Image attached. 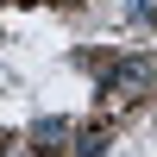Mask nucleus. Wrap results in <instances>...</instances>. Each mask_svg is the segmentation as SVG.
Returning <instances> with one entry per match:
<instances>
[{"mask_svg":"<svg viewBox=\"0 0 157 157\" xmlns=\"http://www.w3.org/2000/svg\"><path fill=\"white\" fill-rule=\"evenodd\" d=\"M145 82H157V63H126L113 75V88H145Z\"/></svg>","mask_w":157,"mask_h":157,"instance_id":"f257e3e1","label":"nucleus"},{"mask_svg":"<svg viewBox=\"0 0 157 157\" xmlns=\"http://www.w3.org/2000/svg\"><path fill=\"white\" fill-rule=\"evenodd\" d=\"M132 13L138 19H157V0H132Z\"/></svg>","mask_w":157,"mask_h":157,"instance_id":"f03ea898","label":"nucleus"}]
</instances>
